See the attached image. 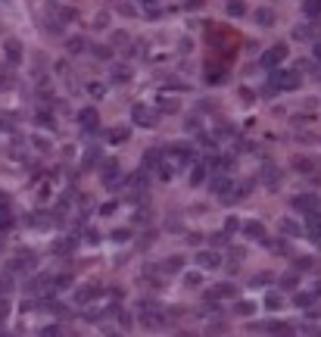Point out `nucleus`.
Here are the masks:
<instances>
[{
  "label": "nucleus",
  "instance_id": "obj_1",
  "mask_svg": "<svg viewBox=\"0 0 321 337\" xmlns=\"http://www.w3.org/2000/svg\"><path fill=\"white\" fill-rule=\"evenodd\" d=\"M237 290H234V284H216L209 290V297H234Z\"/></svg>",
  "mask_w": 321,
  "mask_h": 337
},
{
  "label": "nucleus",
  "instance_id": "obj_2",
  "mask_svg": "<svg viewBox=\"0 0 321 337\" xmlns=\"http://www.w3.org/2000/svg\"><path fill=\"white\" fill-rule=\"evenodd\" d=\"M197 262H200V266H206V269H216V266H219V256H216V253H200Z\"/></svg>",
  "mask_w": 321,
  "mask_h": 337
},
{
  "label": "nucleus",
  "instance_id": "obj_3",
  "mask_svg": "<svg viewBox=\"0 0 321 337\" xmlns=\"http://www.w3.org/2000/svg\"><path fill=\"white\" fill-rule=\"evenodd\" d=\"M309 234H312V237H315V234L321 237V219H315V216L309 219Z\"/></svg>",
  "mask_w": 321,
  "mask_h": 337
},
{
  "label": "nucleus",
  "instance_id": "obj_4",
  "mask_svg": "<svg viewBox=\"0 0 321 337\" xmlns=\"http://www.w3.org/2000/svg\"><path fill=\"white\" fill-rule=\"evenodd\" d=\"M246 234H249V237H262V225L249 222V225H246Z\"/></svg>",
  "mask_w": 321,
  "mask_h": 337
},
{
  "label": "nucleus",
  "instance_id": "obj_5",
  "mask_svg": "<svg viewBox=\"0 0 321 337\" xmlns=\"http://www.w3.org/2000/svg\"><path fill=\"white\" fill-rule=\"evenodd\" d=\"M265 303H269V309H281V297H278V293H269Z\"/></svg>",
  "mask_w": 321,
  "mask_h": 337
},
{
  "label": "nucleus",
  "instance_id": "obj_6",
  "mask_svg": "<svg viewBox=\"0 0 321 337\" xmlns=\"http://www.w3.org/2000/svg\"><path fill=\"white\" fill-rule=\"evenodd\" d=\"M41 337H60V328H57V325H50V328L41 331Z\"/></svg>",
  "mask_w": 321,
  "mask_h": 337
},
{
  "label": "nucleus",
  "instance_id": "obj_7",
  "mask_svg": "<svg viewBox=\"0 0 321 337\" xmlns=\"http://www.w3.org/2000/svg\"><path fill=\"white\" fill-rule=\"evenodd\" d=\"M296 303H299V306H309V303H312V297H309V293H299V297H296Z\"/></svg>",
  "mask_w": 321,
  "mask_h": 337
},
{
  "label": "nucleus",
  "instance_id": "obj_8",
  "mask_svg": "<svg viewBox=\"0 0 321 337\" xmlns=\"http://www.w3.org/2000/svg\"><path fill=\"white\" fill-rule=\"evenodd\" d=\"M113 337H119V334H113Z\"/></svg>",
  "mask_w": 321,
  "mask_h": 337
}]
</instances>
